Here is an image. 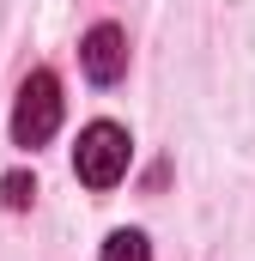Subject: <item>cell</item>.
Wrapping results in <instances>:
<instances>
[{"instance_id": "6da1fadb", "label": "cell", "mask_w": 255, "mask_h": 261, "mask_svg": "<svg viewBox=\"0 0 255 261\" xmlns=\"http://www.w3.org/2000/svg\"><path fill=\"white\" fill-rule=\"evenodd\" d=\"M128 158H134L128 128H116V122H91V128H79L73 170H79V182H85V189H116V182L128 176Z\"/></svg>"}, {"instance_id": "7a4b0ae2", "label": "cell", "mask_w": 255, "mask_h": 261, "mask_svg": "<svg viewBox=\"0 0 255 261\" xmlns=\"http://www.w3.org/2000/svg\"><path fill=\"white\" fill-rule=\"evenodd\" d=\"M61 128V79L49 67H37L24 85H18V103H12V146H49Z\"/></svg>"}, {"instance_id": "3957f363", "label": "cell", "mask_w": 255, "mask_h": 261, "mask_svg": "<svg viewBox=\"0 0 255 261\" xmlns=\"http://www.w3.org/2000/svg\"><path fill=\"white\" fill-rule=\"evenodd\" d=\"M79 67L91 85H116L128 73V31L122 24H91L85 43H79Z\"/></svg>"}, {"instance_id": "277c9868", "label": "cell", "mask_w": 255, "mask_h": 261, "mask_svg": "<svg viewBox=\"0 0 255 261\" xmlns=\"http://www.w3.org/2000/svg\"><path fill=\"white\" fill-rule=\"evenodd\" d=\"M97 261H152V243H146V231H110Z\"/></svg>"}, {"instance_id": "5b68a950", "label": "cell", "mask_w": 255, "mask_h": 261, "mask_svg": "<svg viewBox=\"0 0 255 261\" xmlns=\"http://www.w3.org/2000/svg\"><path fill=\"white\" fill-rule=\"evenodd\" d=\"M0 200H6L12 213H24V206L37 200V176H24V170H12V176H0Z\"/></svg>"}]
</instances>
